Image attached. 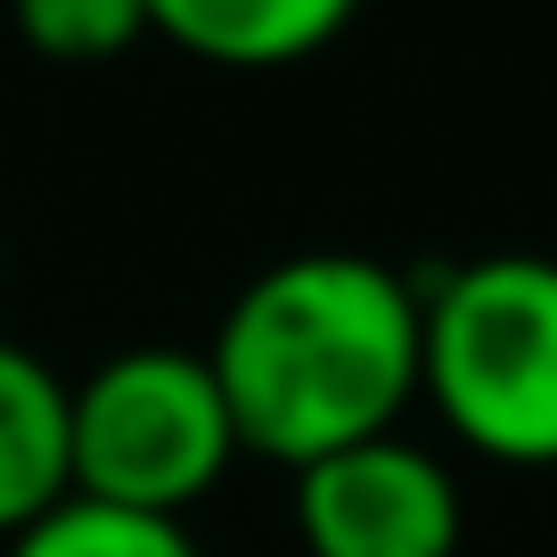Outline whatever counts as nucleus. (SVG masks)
Wrapping results in <instances>:
<instances>
[{
    "instance_id": "nucleus-4",
    "label": "nucleus",
    "mask_w": 557,
    "mask_h": 557,
    "mask_svg": "<svg viewBox=\"0 0 557 557\" xmlns=\"http://www.w3.org/2000/svg\"><path fill=\"white\" fill-rule=\"evenodd\" d=\"M459 475L410 435H377L296 468L304 557H459Z\"/></svg>"
},
{
    "instance_id": "nucleus-9",
    "label": "nucleus",
    "mask_w": 557,
    "mask_h": 557,
    "mask_svg": "<svg viewBox=\"0 0 557 557\" xmlns=\"http://www.w3.org/2000/svg\"><path fill=\"white\" fill-rule=\"evenodd\" d=\"M0 271H9V255H0Z\"/></svg>"
},
{
    "instance_id": "nucleus-6",
    "label": "nucleus",
    "mask_w": 557,
    "mask_h": 557,
    "mask_svg": "<svg viewBox=\"0 0 557 557\" xmlns=\"http://www.w3.org/2000/svg\"><path fill=\"white\" fill-rule=\"evenodd\" d=\"M66 410H74V385L41 352H25L17 336H0V549L74 492Z\"/></svg>"
},
{
    "instance_id": "nucleus-2",
    "label": "nucleus",
    "mask_w": 557,
    "mask_h": 557,
    "mask_svg": "<svg viewBox=\"0 0 557 557\" xmlns=\"http://www.w3.org/2000/svg\"><path fill=\"white\" fill-rule=\"evenodd\" d=\"M418 296V401L492 468H557V262L484 255Z\"/></svg>"
},
{
    "instance_id": "nucleus-8",
    "label": "nucleus",
    "mask_w": 557,
    "mask_h": 557,
    "mask_svg": "<svg viewBox=\"0 0 557 557\" xmlns=\"http://www.w3.org/2000/svg\"><path fill=\"white\" fill-rule=\"evenodd\" d=\"M9 25L34 58L107 66V58L148 41V0H9Z\"/></svg>"
},
{
    "instance_id": "nucleus-1",
    "label": "nucleus",
    "mask_w": 557,
    "mask_h": 557,
    "mask_svg": "<svg viewBox=\"0 0 557 557\" xmlns=\"http://www.w3.org/2000/svg\"><path fill=\"white\" fill-rule=\"evenodd\" d=\"M426 296L377 255L312 246L255 271L230 296L206 361L238 418V451L271 468H312L329 451L401 435L418 401Z\"/></svg>"
},
{
    "instance_id": "nucleus-3",
    "label": "nucleus",
    "mask_w": 557,
    "mask_h": 557,
    "mask_svg": "<svg viewBox=\"0 0 557 557\" xmlns=\"http://www.w3.org/2000/svg\"><path fill=\"white\" fill-rule=\"evenodd\" d=\"M66 468L83 500L189 517L238 468V418L222 401L206 352L132 345L74 385L66 410Z\"/></svg>"
},
{
    "instance_id": "nucleus-5",
    "label": "nucleus",
    "mask_w": 557,
    "mask_h": 557,
    "mask_svg": "<svg viewBox=\"0 0 557 557\" xmlns=\"http://www.w3.org/2000/svg\"><path fill=\"white\" fill-rule=\"evenodd\" d=\"M361 0H148V34L222 74H278L336 50Z\"/></svg>"
},
{
    "instance_id": "nucleus-7",
    "label": "nucleus",
    "mask_w": 557,
    "mask_h": 557,
    "mask_svg": "<svg viewBox=\"0 0 557 557\" xmlns=\"http://www.w3.org/2000/svg\"><path fill=\"white\" fill-rule=\"evenodd\" d=\"M0 557H206V549H197L189 517H139V508H107V500L66 492Z\"/></svg>"
}]
</instances>
